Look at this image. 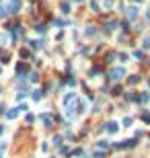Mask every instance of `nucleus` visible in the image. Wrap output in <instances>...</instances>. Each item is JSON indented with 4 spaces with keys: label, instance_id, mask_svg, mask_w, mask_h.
Segmentation results:
<instances>
[{
    "label": "nucleus",
    "instance_id": "16",
    "mask_svg": "<svg viewBox=\"0 0 150 158\" xmlns=\"http://www.w3.org/2000/svg\"><path fill=\"white\" fill-rule=\"evenodd\" d=\"M91 6L92 11H99V0H91Z\"/></svg>",
    "mask_w": 150,
    "mask_h": 158
},
{
    "label": "nucleus",
    "instance_id": "19",
    "mask_svg": "<svg viewBox=\"0 0 150 158\" xmlns=\"http://www.w3.org/2000/svg\"><path fill=\"white\" fill-rule=\"evenodd\" d=\"M130 125H132V117H126L123 119V127H130Z\"/></svg>",
    "mask_w": 150,
    "mask_h": 158
},
{
    "label": "nucleus",
    "instance_id": "24",
    "mask_svg": "<svg viewBox=\"0 0 150 158\" xmlns=\"http://www.w3.org/2000/svg\"><path fill=\"white\" fill-rule=\"evenodd\" d=\"M144 47H146V49L150 47V37H144Z\"/></svg>",
    "mask_w": 150,
    "mask_h": 158
},
{
    "label": "nucleus",
    "instance_id": "12",
    "mask_svg": "<svg viewBox=\"0 0 150 158\" xmlns=\"http://www.w3.org/2000/svg\"><path fill=\"white\" fill-rule=\"evenodd\" d=\"M138 80H140V76H130V80H127V82L134 86V84H138Z\"/></svg>",
    "mask_w": 150,
    "mask_h": 158
},
{
    "label": "nucleus",
    "instance_id": "9",
    "mask_svg": "<svg viewBox=\"0 0 150 158\" xmlns=\"http://www.w3.org/2000/svg\"><path fill=\"white\" fill-rule=\"evenodd\" d=\"M97 148H99V150H107V148H109V142H103V140H101V142L97 144Z\"/></svg>",
    "mask_w": 150,
    "mask_h": 158
},
{
    "label": "nucleus",
    "instance_id": "17",
    "mask_svg": "<svg viewBox=\"0 0 150 158\" xmlns=\"http://www.w3.org/2000/svg\"><path fill=\"white\" fill-rule=\"evenodd\" d=\"M115 27H117L115 21H109V23H107V29H109V31H111V29H115Z\"/></svg>",
    "mask_w": 150,
    "mask_h": 158
},
{
    "label": "nucleus",
    "instance_id": "25",
    "mask_svg": "<svg viewBox=\"0 0 150 158\" xmlns=\"http://www.w3.org/2000/svg\"><path fill=\"white\" fill-rule=\"evenodd\" d=\"M2 62H4V64L8 62V54H6V51H2Z\"/></svg>",
    "mask_w": 150,
    "mask_h": 158
},
{
    "label": "nucleus",
    "instance_id": "7",
    "mask_svg": "<svg viewBox=\"0 0 150 158\" xmlns=\"http://www.w3.org/2000/svg\"><path fill=\"white\" fill-rule=\"evenodd\" d=\"M19 113H21V111H19V107H17V109H12V111L6 113V117H8V119H14V117H17Z\"/></svg>",
    "mask_w": 150,
    "mask_h": 158
},
{
    "label": "nucleus",
    "instance_id": "21",
    "mask_svg": "<svg viewBox=\"0 0 150 158\" xmlns=\"http://www.w3.org/2000/svg\"><path fill=\"white\" fill-rule=\"evenodd\" d=\"M6 12H8V11H6L4 6H0V19H2V17H6Z\"/></svg>",
    "mask_w": 150,
    "mask_h": 158
},
{
    "label": "nucleus",
    "instance_id": "11",
    "mask_svg": "<svg viewBox=\"0 0 150 158\" xmlns=\"http://www.w3.org/2000/svg\"><path fill=\"white\" fill-rule=\"evenodd\" d=\"M111 94H115V97H119V94H123V88H121V86H115Z\"/></svg>",
    "mask_w": 150,
    "mask_h": 158
},
{
    "label": "nucleus",
    "instance_id": "3",
    "mask_svg": "<svg viewBox=\"0 0 150 158\" xmlns=\"http://www.w3.org/2000/svg\"><path fill=\"white\" fill-rule=\"evenodd\" d=\"M39 119L45 123V127H52V123H54V117L52 115H47V113H43V115H39Z\"/></svg>",
    "mask_w": 150,
    "mask_h": 158
},
{
    "label": "nucleus",
    "instance_id": "29",
    "mask_svg": "<svg viewBox=\"0 0 150 158\" xmlns=\"http://www.w3.org/2000/svg\"><path fill=\"white\" fill-rule=\"evenodd\" d=\"M76 2H82V0H76Z\"/></svg>",
    "mask_w": 150,
    "mask_h": 158
},
{
    "label": "nucleus",
    "instance_id": "15",
    "mask_svg": "<svg viewBox=\"0 0 150 158\" xmlns=\"http://www.w3.org/2000/svg\"><path fill=\"white\" fill-rule=\"evenodd\" d=\"M37 78H39L37 72H31V74H29V80H31V82H37Z\"/></svg>",
    "mask_w": 150,
    "mask_h": 158
},
{
    "label": "nucleus",
    "instance_id": "27",
    "mask_svg": "<svg viewBox=\"0 0 150 158\" xmlns=\"http://www.w3.org/2000/svg\"><path fill=\"white\" fill-rule=\"evenodd\" d=\"M148 21H150V11H148Z\"/></svg>",
    "mask_w": 150,
    "mask_h": 158
},
{
    "label": "nucleus",
    "instance_id": "28",
    "mask_svg": "<svg viewBox=\"0 0 150 158\" xmlns=\"http://www.w3.org/2000/svg\"><path fill=\"white\" fill-rule=\"evenodd\" d=\"M134 2H142V0H134Z\"/></svg>",
    "mask_w": 150,
    "mask_h": 158
},
{
    "label": "nucleus",
    "instance_id": "8",
    "mask_svg": "<svg viewBox=\"0 0 150 158\" xmlns=\"http://www.w3.org/2000/svg\"><path fill=\"white\" fill-rule=\"evenodd\" d=\"M25 72H27V66L25 64H19L17 66V74H25Z\"/></svg>",
    "mask_w": 150,
    "mask_h": 158
},
{
    "label": "nucleus",
    "instance_id": "30",
    "mask_svg": "<svg viewBox=\"0 0 150 158\" xmlns=\"http://www.w3.org/2000/svg\"><path fill=\"white\" fill-rule=\"evenodd\" d=\"M0 72H2V68H0Z\"/></svg>",
    "mask_w": 150,
    "mask_h": 158
},
{
    "label": "nucleus",
    "instance_id": "23",
    "mask_svg": "<svg viewBox=\"0 0 150 158\" xmlns=\"http://www.w3.org/2000/svg\"><path fill=\"white\" fill-rule=\"evenodd\" d=\"M21 57H29V49H21Z\"/></svg>",
    "mask_w": 150,
    "mask_h": 158
},
{
    "label": "nucleus",
    "instance_id": "13",
    "mask_svg": "<svg viewBox=\"0 0 150 158\" xmlns=\"http://www.w3.org/2000/svg\"><path fill=\"white\" fill-rule=\"evenodd\" d=\"M134 57H136V60H144V51H138V49H136V51H134Z\"/></svg>",
    "mask_w": 150,
    "mask_h": 158
},
{
    "label": "nucleus",
    "instance_id": "4",
    "mask_svg": "<svg viewBox=\"0 0 150 158\" xmlns=\"http://www.w3.org/2000/svg\"><path fill=\"white\" fill-rule=\"evenodd\" d=\"M74 99H76V94H74V92H68V94L64 97V105H66V107H70V103L74 101Z\"/></svg>",
    "mask_w": 150,
    "mask_h": 158
},
{
    "label": "nucleus",
    "instance_id": "6",
    "mask_svg": "<svg viewBox=\"0 0 150 158\" xmlns=\"http://www.w3.org/2000/svg\"><path fill=\"white\" fill-rule=\"evenodd\" d=\"M41 99H43V90L35 88L33 90V101H41Z\"/></svg>",
    "mask_w": 150,
    "mask_h": 158
},
{
    "label": "nucleus",
    "instance_id": "26",
    "mask_svg": "<svg viewBox=\"0 0 150 158\" xmlns=\"http://www.w3.org/2000/svg\"><path fill=\"white\" fill-rule=\"evenodd\" d=\"M119 60L121 62H127V54H119Z\"/></svg>",
    "mask_w": 150,
    "mask_h": 158
},
{
    "label": "nucleus",
    "instance_id": "1",
    "mask_svg": "<svg viewBox=\"0 0 150 158\" xmlns=\"http://www.w3.org/2000/svg\"><path fill=\"white\" fill-rule=\"evenodd\" d=\"M121 76H126V70H123V68H115V70H111L109 80H119Z\"/></svg>",
    "mask_w": 150,
    "mask_h": 158
},
{
    "label": "nucleus",
    "instance_id": "14",
    "mask_svg": "<svg viewBox=\"0 0 150 158\" xmlns=\"http://www.w3.org/2000/svg\"><path fill=\"white\" fill-rule=\"evenodd\" d=\"M4 152H6V142H2V144H0V158L4 156Z\"/></svg>",
    "mask_w": 150,
    "mask_h": 158
},
{
    "label": "nucleus",
    "instance_id": "10",
    "mask_svg": "<svg viewBox=\"0 0 150 158\" xmlns=\"http://www.w3.org/2000/svg\"><path fill=\"white\" fill-rule=\"evenodd\" d=\"M62 12H64V14H68L70 12V4L68 2H62Z\"/></svg>",
    "mask_w": 150,
    "mask_h": 158
},
{
    "label": "nucleus",
    "instance_id": "22",
    "mask_svg": "<svg viewBox=\"0 0 150 158\" xmlns=\"http://www.w3.org/2000/svg\"><path fill=\"white\" fill-rule=\"evenodd\" d=\"M35 29H37V31H39V33H43V31H45V25H37V27H35Z\"/></svg>",
    "mask_w": 150,
    "mask_h": 158
},
{
    "label": "nucleus",
    "instance_id": "5",
    "mask_svg": "<svg viewBox=\"0 0 150 158\" xmlns=\"http://www.w3.org/2000/svg\"><path fill=\"white\" fill-rule=\"evenodd\" d=\"M127 19H130V21H136V19H138V8H130V11H127Z\"/></svg>",
    "mask_w": 150,
    "mask_h": 158
},
{
    "label": "nucleus",
    "instance_id": "18",
    "mask_svg": "<svg viewBox=\"0 0 150 158\" xmlns=\"http://www.w3.org/2000/svg\"><path fill=\"white\" fill-rule=\"evenodd\" d=\"M31 47H33V49H39V47H41V41H31Z\"/></svg>",
    "mask_w": 150,
    "mask_h": 158
},
{
    "label": "nucleus",
    "instance_id": "2",
    "mask_svg": "<svg viewBox=\"0 0 150 158\" xmlns=\"http://www.w3.org/2000/svg\"><path fill=\"white\" fill-rule=\"evenodd\" d=\"M105 129H107L109 134H117V129H119V125H117L115 121H107V123H105Z\"/></svg>",
    "mask_w": 150,
    "mask_h": 158
},
{
    "label": "nucleus",
    "instance_id": "20",
    "mask_svg": "<svg viewBox=\"0 0 150 158\" xmlns=\"http://www.w3.org/2000/svg\"><path fill=\"white\" fill-rule=\"evenodd\" d=\"M54 144H56V146L62 144V135H56V138H54Z\"/></svg>",
    "mask_w": 150,
    "mask_h": 158
}]
</instances>
